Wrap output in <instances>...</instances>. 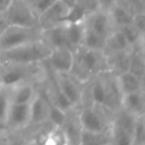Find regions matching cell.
Segmentation results:
<instances>
[{
    "instance_id": "5",
    "label": "cell",
    "mask_w": 145,
    "mask_h": 145,
    "mask_svg": "<svg viewBox=\"0 0 145 145\" xmlns=\"http://www.w3.org/2000/svg\"><path fill=\"white\" fill-rule=\"evenodd\" d=\"M3 16L8 25L37 27V16L26 0H11L8 8L3 11Z\"/></svg>"
},
{
    "instance_id": "12",
    "label": "cell",
    "mask_w": 145,
    "mask_h": 145,
    "mask_svg": "<svg viewBox=\"0 0 145 145\" xmlns=\"http://www.w3.org/2000/svg\"><path fill=\"white\" fill-rule=\"evenodd\" d=\"M105 86H106L105 100L102 108L106 109L113 114L121 108V101L123 94L118 86L116 76L108 71H105Z\"/></svg>"
},
{
    "instance_id": "19",
    "label": "cell",
    "mask_w": 145,
    "mask_h": 145,
    "mask_svg": "<svg viewBox=\"0 0 145 145\" xmlns=\"http://www.w3.org/2000/svg\"><path fill=\"white\" fill-rule=\"evenodd\" d=\"M130 50V46L128 42L126 41L125 36L121 34L119 29H114L106 39H105V44L103 48L102 53L104 57L117 53V52H122V51H128Z\"/></svg>"
},
{
    "instance_id": "24",
    "label": "cell",
    "mask_w": 145,
    "mask_h": 145,
    "mask_svg": "<svg viewBox=\"0 0 145 145\" xmlns=\"http://www.w3.org/2000/svg\"><path fill=\"white\" fill-rule=\"evenodd\" d=\"M46 96H48V99H49L56 106H58L59 109H61V110L65 111V112H68L69 110L75 109V108L72 106V104L69 102V100L63 95V93H62V92L60 91V88L58 87V85H57V83H56V79L52 82V84H51L49 91L46 92Z\"/></svg>"
},
{
    "instance_id": "44",
    "label": "cell",
    "mask_w": 145,
    "mask_h": 145,
    "mask_svg": "<svg viewBox=\"0 0 145 145\" xmlns=\"http://www.w3.org/2000/svg\"><path fill=\"white\" fill-rule=\"evenodd\" d=\"M26 145H42V144L37 143L35 139H31V140H27L26 142Z\"/></svg>"
},
{
    "instance_id": "33",
    "label": "cell",
    "mask_w": 145,
    "mask_h": 145,
    "mask_svg": "<svg viewBox=\"0 0 145 145\" xmlns=\"http://www.w3.org/2000/svg\"><path fill=\"white\" fill-rule=\"evenodd\" d=\"M10 103V89L8 87L0 86V121H6Z\"/></svg>"
},
{
    "instance_id": "11",
    "label": "cell",
    "mask_w": 145,
    "mask_h": 145,
    "mask_svg": "<svg viewBox=\"0 0 145 145\" xmlns=\"http://www.w3.org/2000/svg\"><path fill=\"white\" fill-rule=\"evenodd\" d=\"M5 122L9 131H17L29 126V103H10Z\"/></svg>"
},
{
    "instance_id": "18",
    "label": "cell",
    "mask_w": 145,
    "mask_h": 145,
    "mask_svg": "<svg viewBox=\"0 0 145 145\" xmlns=\"http://www.w3.org/2000/svg\"><path fill=\"white\" fill-rule=\"evenodd\" d=\"M9 89H10L11 103H18V104H28L36 93L32 82L20 83L14 87H10Z\"/></svg>"
},
{
    "instance_id": "25",
    "label": "cell",
    "mask_w": 145,
    "mask_h": 145,
    "mask_svg": "<svg viewBox=\"0 0 145 145\" xmlns=\"http://www.w3.org/2000/svg\"><path fill=\"white\" fill-rule=\"evenodd\" d=\"M109 143V129L103 133H93L85 129L80 130L78 145H106Z\"/></svg>"
},
{
    "instance_id": "14",
    "label": "cell",
    "mask_w": 145,
    "mask_h": 145,
    "mask_svg": "<svg viewBox=\"0 0 145 145\" xmlns=\"http://www.w3.org/2000/svg\"><path fill=\"white\" fill-rule=\"evenodd\" d=\"M48 122V102L42 92L35 93L29 102V125H41Z\"/></svg>"
},
{
    "instance_id": "7",
    "label": "cell",
    "mask_w": 145,
    "mask_h": 145,
    "mask_svg": "<svg viewBox=\"0 0 145 145\" xmlns=\"http://www.w3.org/2000/svg\"><path fill=\"white\" fill-rule=\"evenodd\" d=\"M42 62L46 63L53 72L70 74L74 65V51L66 46L53 49L50 56Z\"/></svg>"
},
{
    "instance_id": "34",
    "label": "cell",
    "mask_w": 145,
    "mask_h": 145,
    "mask_svg": "<svg viewBox=\"0 0 145 145\" xmlns=\"http://www.w3.org/2000/svg\"><path fill=\"white\" fill-rule=\"evenodd\" d=\"M75 5L78 6L86 16L99 9H102L97 0H75Z\"/></svg>"
},
{
    "instance_id": "35",
    "label": "cell",
    "mask_w": 145,
    "mask_h": 145,
    "mask_svg": "<svg viewBox=\"0 0 145 145\" xmlns=\"http://www.w3.org/2000/svg\"><path fill=\"white\" fill-rule=\"evenodd\" d=\"M27 3L29 5V7L32 8L33 12L39 16L40 14H42L49 6H51L56 0H26Z\"/></svg>"
},
{
    "instance_id": "3",
    "label": "cell",
    "mask_w": 145,
    "mask_h": 145,
    "mask_svg": "<svg viewBox=\"0 0 145 145\" xmlns=\"http://www.w3.org/2000/svg\"><path fill=\"white\" fill-rule=\"evenodd\" d=\"M41 63L34 65H5L0 69V85L3 87H14L20 83L32 82L41 71Z\"/></svg>"
},
{
    "instance_id": "32",
    "label": "cell",
    "mask_w": 145,
    "mask_h": 145,
    "mask_svg": "<svg viewBox=\"0 0 145 145\" xmlns=\"http://www.w3.org/2000/svg\"><path fill=\"white\" fill-rule=\"evenodd\" d=\"M117 3L120 5L133 17L138 14L145 12V1L144 0H117Z\"/></svg>"
},
{
    "instance_id": "13",
    "label": "cell",
    "mask_w": 145,
    "mask_h": 145,
    "mask_svg": "<svg viewBox=\"0 0 145 145\" xmlns=\"http://www.w3.org/2000/svg\"><path fill=\"white\" fill-rule=\"evenodd\" d=\"M41 40L51 49L58 48H68L67 46V24L62 23L50 28L41 29L40 31Z\"/></svg>"
},
{
    "instance_id": "28",
    "label": "cell",
    "mask_w": 145,
    "mask_h": 145,
    "mask_svg": "<svg viewBox=\"0 0 145 145\" xmlns=\"http://www.w3.org/2000/svg\"><path fill=\"white\" fill-rule=\"evenodd\" d=\"M110 145H134L133 135L119 127L109 125Z\"/></svg>"
},
{
    "instance_id": "17",
    "label": "cell",
    "mask_w": 145,
    "mask_h": 145,
    "mask_svg": "<svg viewBox=\"0 0 145 145\" xmlns=\"http://www.w3.org/2000/svg\"><path fill=\"white\" fill-rule=\"evenodd\" d=\"M61 128L63 129V131L66 133V135L68 137L69 145H78L82 127L78 121L77 112H75L74 109H71L67 112L65 122L61 126Z\"/></svg>"
},
{
    "instance_id": "2",
    "label": "cell",
    "mask_w": 145,
    "mask_h": 145,
    "mask_svg": "<svg viewBox=\"0 0 145 145\" xmlns=\"http://www.w3.org/2000/svg\"><path fill=\"white\" fill-rule=\"evenodd\" d=\"M51 49L40 39L23 45L0 52V63L5 65H34L44 61L51 53Z\"/></svg>"
},
{
    "instance_id": "41",
    "label": "cell",
    "mask_w": 145,
    "mask_h": 145,
    "mask_svg": "<svg viewBox=\"0 0 145 145\" xmlns=\"http://www.w3.org/2000/svg\"><path fill=\"white\" fill-rule=\"evenodd\" d=\"M10 2H11V0H0V11L3 12L8 8V6L10 5Z\"/></svg>"
},
{
    "instance_id": "46",
    "label": "cell",
    "mask_w": 145,
    "mask_h": 145,
    "mask_svg": "<svg viewBox=\"0 0 145 145\" xmlns=\"http://www.w3.org/2000/svg\"><path fill=\"white\" fill-rule=\"evenodd\" d=\"M106 145H110V144H106Z\"/></svg>"
},
{
    "instance_id": "47",
    "label": "cell",
    "mask_w": 145,
    "mask_h": 145,
    "mask_svg": "<svg viewBox=\"0 0 145 145\" xmlns=\"http://www.w3.org/2000/svg\"><path fill=\"white\" fill-rule=\"evenodd\" d=\"M0 86H1V85H0Z\"/></svg>"
},
{
    "instance_id": "39",
    "label": "cell",
    "mask_w": 145,
    "mask_h": 145,
    "mask_svg": "<svg viewBox=\"0 0 145 145\" xmlns=\"http://www.w3.org/2000/svg\"><path fill=\"white\" fill-rule=\"evenodd\" d=\"M9 139V131H0V145H7Z\"/></svg>"
},
{
    "instance_id": "31",
    "label": "cell",
    "mask_w": 145,
    "mask_h": 145,
    "mask_svg": "<svg viewBox=\"0 0 145 145\" xmlns=\"http://www.w3.org/2000/svg\"><path fill=\"white\" fill-rule=\"evenodd\" d=\"M134 145H145V114L138 116L133 130Z\"/></svg>"
},
{
    "instance_id": "15",
    "label": "cell",
    "mask_w": 145,
    "mask_h": 145,
    "mask_svg": "<svg viewBox=\"0 0 145 145\" xmlns=\"http://www.w3.org/2000/svg\"><path fill=\"white\" fill-rule=\"evenodd\" d=\"M130 50L117 52L105 57V71L117 76L129 69Z\"/></svg>"
},
{
    "instance_id": "38",
    "label": "cell",
    "mask_w": 145,
    "mask_h": 145,
    "mask_svg": "<svg viewBox=\"0 0 145 145\" xmlns=\"http://www.w3.org/2000/svg\"><path fill=\"white\" fill-rule=\"evenodd\" d=\"M99 1V3H100V6H101V8L102 9H109L113 3H116L117 2V0H97Z\"/></svg>"
},
{
    "instance_id": "42",
    "label": "cell",
    "mask_w": 145,
    "mask_h": 145,
    "mask_svg": "<svg viewBox=\"0 0 145 145\" xmlns=\"http://www.w3.org/2000/svg\"><path fill=\"white\" fill-rule=\"evenodd\" d=\"M0 131H9L6 122H3V121H0Z\"/></svg>"
},
{
    "instance_id": "23",
    "label": "cell",
    "mask_w": 145,
    "mask_h": 145,
    "mask_svg": "<svg viewBox=\"0 0 145 145\" xmlns=\"http://www.w3.org/2000/svg\"><path fill=\"white\" fill-rule=\"evenodd\" d=\"M108 12H109V16H110V19L112 22V25L116 29L125 26V25H128V24H131L133 22V16L130 14H128L120 5H118L117 2L113 3L109 9H106Z\"/></svg>"
},
{
    "instance_id": "45",
    "label": "cell",
    "mask_w": 145,
    "mask_h": 145,
    "mask_svg": "<svg viewBox=\"0 0 145 145\" xmlns=\"http://www.w3.org/2000/svg\"><path fill=\"white\" fill-rule=\"evenodd\" d=\"M1 67H2V66H1V63H0V69H1Z\"/></svg>"
},
{
    "instance_id": "8",
    "label": "cell",
    "mask_w": 145,
    "mask_h": 145,
    "mask_svg": "<svg viewBox=\"0 0 145 145\" xmlns=\"http://www.w3.org/2000/svg\"><path fill=\"white\" fill-rule=\"evenodd\" d=\"M69 7L63 2L56 0L51 6H49L42 14L37 16V27L39 29L50 28L52 26L65 23Z\"/></svg>"
},
{
    "instance_id": "37",
    "label": "cell",
    "mask_w": 145,
    "mask_h": 145,
    "mask_svg": "<svg viewBox=\"0 0 145 145\" xmlns=\"http://www.w3.org/2000/svg\"><path fill=\"white\" fill-rule=\"evenodd\" d=\"M26 139L23 138V137H10L9 136V139H8V143L7 145H26Z\"/></svg>"
},
{
    "instance_id": "21",
    "label": "cell",
    "mask_w": 145,
    "mask_h": 145,
    "mask_svg": "<svg viewBox=\"0 0 145 145\" xmlns=\"http://www.w3.org/2000/svg\"><path fill=\"white\" fill-rule=\"evenodd\" d=\"M105 71L99 74L93 78V83L91 85L89 96L92 100V104L95 106H103L104 100H105Z\"/></svg>"
},
{
    "instance_id": "43",
    "label": "cell",
    "mask_w": 145,
    "mask_h": 145,
    "mask_svg": "<svg viewBox=\"0 0 145 145\" xmlns=\"http://www.w3.org/2000/svg\"><path fill=\"white\" fill-rule=\"evenodd\" d=\"M58 1L63 2V3H65V5H67L68 7H70V6H72V5L75 3V0H58Z\"/></svg>"
},
{
    "instance_id": "10",
    "label": "cell",
    "mask_w": 145,
    "mask_h": 145,
    "mask_svg": "<svg viewBox=\"0 0 145 145\" xmlns=\"http://www.w3.org/2000/svg\"><path fill=\"white\" fill-rule=\"evenodd\" d=\"M84 25L86 28L108 37L116 28L112 25L109 12L105 9H99L89 15H87L84 19Z\"/></svg>"
},
{
    "instance_id": "40",
    "label": "cell",
    "mask_w": 145,
    "mask_h": 145,
    "mask_svg": "<svg viewBox=\"0 0 145 145\" xmlns=\"http://www.w3.org/2000/svg\"><path fill=\"white\" fill-rule=\"evenodd\" d=\"M8 26L6 19H5V16H3V12L0 11V35L2 34V32L6 29V27Z\"/></svg>"
},
{
    "instance_id": "36",
    "label": "cell",
    "mask_w": 145,
    "mask_h": 145,
    "mask_svg": "<svg viewBox=\"0 0 145 145\" xmlns=\"http://www.w3.org/2000/svg\"><path fill=\"white\" fill-rule=\"evenodd\" d=\"M131 24H133L142 34H145V12H142V14H138V15L134 16Z\"/></svg>"
},
{
    "instance_id": "29",
    "label": "cell",
    "mask_w": 145,
    "mask_h": 145,
    "mask_svg": "<svg viewBox=\"0 0 145 145\" xmlns=\"http://www.w3.org/2000/svg\"><path fill=\"white\" fill-rule=\"evenodd\" d=\"M43 145H69V140L61 127L53 126L48 133Z\"/></svg>"
},
{
    "instance_id": "4",
    "label": "cell",
    "mask_w": 145,
    "mask_h": 145,
    "mask_svg": "<svg viewBox=\"0 0 145 145\" xmlns=\"http://www.w3.org/2000/svg\"><path fill=\"white\" fill-rule=\"evenodd\" d=\"M40 39V29L37 27L8 25L0 35V52Z\"/></svg>"
},
{
    "instance_id": "9",
    "label": "cell",
    "mask_w": 145,
    "mask_h": 145,
    "mask_svg": "<svg viewBox=\"0 0 145 145\" xmlns=\"http://www.w3.org/2000/svg\"><path fill=\"white\" fill-rule=\"evenodd\" d=\"M53 75L58 87L63 93V95L69 100L72 106L76 108L77 105H79L83 100V91L78 85V83L75 80V78L71 77L69 74L53 72Z\"/></svg>"
},
{
    "instance_id": "22",
    "label": "cell",
    "mask_w": 145,
    "mask_h": 145,
    "mask_svg": "<svg viewBox=\"0 0 145 145\" xmlns=\"http://www.w3.org/2000/svg\"><path fill=\"white\" fill-rule=\"evenodd\" d=\"M67 24V46L75 51L82 46L83 35L85 31L84 22L80 23H66Z\"/></svg>"
},
{
    "instance_id": "16",
    "label": "cell",
    "mask_w": 145,
    "mask_h": 145,
    "mask_svg": "<svg viewBox=\"0 0 145 145\" xmlns=\"http://www.w3.org/2000/svg\"><path fill=\"white\" fill-rule=\"evenodd\" d=\"M121 106L136 117L145 114V99H144V89L130 92L122 95Z\"/></svg>"
},
{
    "instance_id": "26",
    "label": "cell",
    "mask_w": 145,
    "mask_h": 145,
    "mask_svg": "<svg viewBox=\"0 0 145 145\" xmlns=\"http://www.w3.org/2000/svg\"><path fill=\"white\" fill-rule=\"evenodd\" d=\"M85 26V25H84ZM105 39L104 36L88 29L85 27L84 35H83V41H82V46L89 49V50H95V51H103L104 44H105Z\"/></svg>"
},
{
    "instance_id": "20",
    "label": "cell",
    "mask_w": 145,
    "mask_h": 145,
    "mask_svg": "<svg viewBox=\"0 0 145 145\" xmlns=\"http://www.w3.org/2000/svg\"><path fill=\"white\" fill-rule=\"evenodd\" d=\"M116 78L122 94L144 89V80H142L130 71H125L122 74H119L116 76Z\"/></svg>"
},
{
    "instance_id": "1",
    "label": "cell",
    "mask_w": 145,
    "mask_h": 145,
    "mask_svg": "<svg viewBox=\"0 0 145 145\" xmlns=\"http://www.w3.org/2000/svg\"><path fill=\"white\" fill-rule=\"evenodd\" d=\"M105 71V57L101 51L79 46L74 51V65L70 71L76 80L86 83Z\"/></svg>"
},
{
    "instance_id": "6",
    "label": "cell",
    "mask_w": 145,
    "mask_h": 145,
    "mask_svg": "<svg viewBox=\"0 0 145 145\" xmlns=\"http://www.w3.org/2000/svg\"><path fill=\"white\" fill-rule=\"evenodd\" d=\"M77 116L82 129L93 133H103L109 129L104 116L93 104L83 106Z\"/></svg>"
},
{
    "instance_id": "27",
    "label": "cell",
    "mask_w": 145,
    "mask_h": 145,
    "mask_svg": "<svg viewBox=\"0 0 145 145\" xmlns=\"http://www.w3.org/2000/svg\"><path fill=\"white\" fill-rule=\"evenodd\" d=\"M118 29L125 36V39L128 42L130 49L144 45V34H142L133 24L125 25V26H122V27H120Z\"/></svg>"
},
{
    "instance_id": "30",
    "label": "cell",
    "mask_w": 145,
    "mask_h": 145,
    "mask_svg": "<svg viewBox=\"0 0 145 145\" xmlns=\"http://www.w3.org/2000/svg\"><path fill=\"white\" fill-rule=\"evenodd\" d=\"M45 97H46V102H48V121L56 127H61L65 122L67 112H65L61 109H59L58 106H56L48 99L46 94H45Z\"/></svg>"
}]
</instances>
